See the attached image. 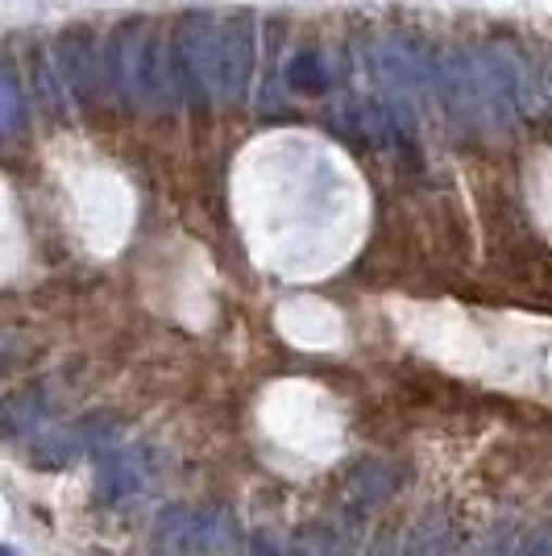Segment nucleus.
<instances>
[{
    "mask_svg": "<svg viewBox=\"0 0 552 556\" xmlns=\"http://www.w3.org/2000/svg\"><path fill=\"white\" fill-rule=\"evenodd\" d=\"M0 556H17V553H13V548H4V553H0Z\"/></svg>",
    "mask_w": 552,
    "mask_h": 556,
    "instance_id": "9d476101",
    "label": "nucleus"
},
{
    "mask_svg": "<svg viewBox=\"0 0 552 556\" xmlns=\"http://www.w3.org/2000/svg\"><path fill=\"white\" fill-rule=\"evenodd\" d=\"M291 556H349V540L333 523H308L296 544H291Z\"/></svg>",
    "mask_w": 552,
    "mask_h": 556,
    "instance_id": "39448f33",
    "label": "nucleus"
},
{
    "mask_svg": "<svg viewBox=\"0 0 552 556\" xmlns=\"http://www.w3.org/2000/svg\"><path fill=\"white\" fill-rule=\"evenodd\" d=\"M515 553H519V548H511V540H490L478 556H515Z\"/></svg>",
    "mask_w": 552,
    "mask_h": 556,
    "instance_id": "1a4fd4ad",
    "label": "nucleus"
},
{
    "mask_svg": "<svg viewBox=\"0 0 552 556\" xmlns=\"http://www.w3.org/2000/svg\"><path fill=\"white\" fill-rule=\"evenodd\" d=\"M250 556H291V553H287L271 532H258L250 540Z\"/></svg>",
    "mask_w": 552,
    "mask_h": 556,
    "instance_id": "6e6552de",
    "label": "nucleus"
},
{
    "mask_svg": "<svg viewBox=\"0 0 552 556\" xmlns=\"http://www.w3.org/2000/svg\"><path fill=\"white\" fill-rule=\"evenodd\" d=\"M399 490V469L391 462H378V457H366L349 469L346 478V498L353 510H374L382 507Z\"/></svg>",
    "mask_w": 552,
    "mask_h": 556,
    "instance_id": "f03ea898",
    "label": "nucleus"
},
{
    "mask_svg": "<svg viewBox=\"0 0 552 556\" xmlns=\"http://www.w3.org/2000/svg\"><path fill=\"white\" fill-rule=\"evenodd\" d=\"M229 535V519L221 510H196V507H171L162 510L159 540L184 553H216Z\"/></svg>",
    "mask_w": 552,
    "mask_h": 556,
    "instance_id": "f257e3e1",
    "label": "nucleus"
},
{
    "mask_svg": "<svg viewBox=\"0 0 552 556\" xmlns=\"http://www.w3.org/2000/svg\"><path fill=\"white\" fill-rule=\"evenodd\" d=\"M366 556H407V548H399V532L394 528H382V532L369 540Z\"/></svg>",
    "mask_w": 552,
    "mask_h": 556,
    "instance_id": "0eeeda50",
    "label": "nucleus"
},
{
    "mask_svg": "<svg viewBox=\"0 0 552 556\" xmlns=\"http://www.w3.org/2000/svg\"><path fill=\"white\" fill-rule=\"evenodd\" d=\"M515 556H552V519L549 523H540V528H531L528 540L519 544V553Z\"/></svg>",
    "mask_w": 552,
    "mask_h": 556,
    "instance_id": "423d86ee",
    "label": "nucleus"
},
{
    "mask_svg": "<svg viewBox=\"0 0 552 556\" xmlns=\"http://www.w3.org/2000/svg\"><path fill=\"white\" fill-rule=\"evenodd\" d=\"M96 462H100V498H129V494H138L141 490V478L138 465L129 453H116V448H104V453H96Z\"/></svg>",
    "mask_w": 552,
    "mask_h": 556,
    "instance_id": "20e7f679",
    "label": "nucleus"
},
{
    "mask_svg": "<svg viewBox=\"0 0 552 556\" xmlns=\"http://www.w3.org/2000/svg\"><path fill=\"white\" fill-rule=\"evenodd\" d=\"M407 556H453V528L440 507H428L407 532Z\"/></svg>",
    "mask_w": 552,
    "mask_h": 556,
    "instance_id": "7ed1b4c3",
    "label": "nucleus"
}]
</instances>
